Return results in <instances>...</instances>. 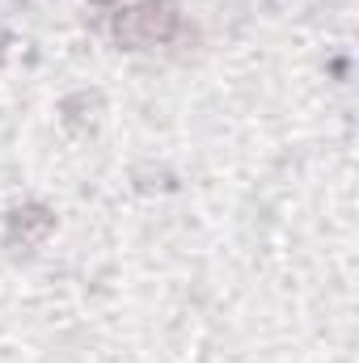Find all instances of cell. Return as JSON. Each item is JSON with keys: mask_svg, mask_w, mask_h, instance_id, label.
Returning a JSON list of instances; mask_svg holds the SVG:
<instances>
[{"mask_svg": "<svg viewBox=\"0 0 359 363\" xmlns=\"http://www.w3.org/2000/svg\"><path fill=\"white\" fill-rule=\"evenodd\" d=\"M51 224H55V216L51 211H43V207H26V211H13V220H9V237H17L21 233V241L26 245H34V241H43L47 233H51Z\"/></svg>", "mask_w": 359, "mask_h": 363, "instance_id": "7a4b0ae2", "label": "cell"}, {"mask_svg": "<svg viewBox=\"0 0 359 363\" xmlns=\"http://www.w3.org/2000/svg\"><path fill=\"white\" fill-rule=\"evenodd\" d=\"M174 30H178V13H174V4H170V0H153V4L127 9V13L114 21L118 43H131V47H153V43H165Z\"/></svg>", "mask_w": 359, "mask_h": 363, "instance_id": "6da1fadb", "label": "cell"}]
</instances>
